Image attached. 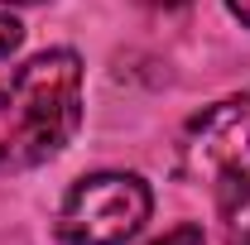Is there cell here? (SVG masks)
<instances>
[{"mask_svg": "<svg viewBox=\"0 0 250 245\" xmlns=\"http://www.w3.org/2000/svg\"><path fill=\"white\" fill-rule=\"evenodd\" d=\"M178 173L188 183L231 187L250 178V87L197 111L178 135Z\"/></svg>", "mask_w": 250, "mask_h": 245, "instance_id": "3", "label": "cell"}, {"mask_svg": "<svg viewBox=\"0 0 250 245\" xmlns=\"http://www.w3.org/2000/svg\"><path fill=\"white\" fill-rule=\"evenodd\" d=\"M82 125V58L48 48L0 82V168H34Z\"/></svg>", "mask_w": 250, "mask_h": 245, "instance_id": "1", "label": "cell"}, {"mask_svg": "<svg viewBox=\"0 0 250 245\" xmlns=\"http://www.w3.org/2000/svg\"><path fill=\"white\" fill-rule=\"evenodd\" d=\"M135 5H149V10H173V5H188V0H135Z\"/></svg>", "mask_w": 250, "mask_h": 245, "instance_id": "8", "label": "cell"}, {"mask_svg": "<svg viewBox=\"0 0 250 245\" xmlns=\"http://www.w3.org/2000/svg\"><path fill=\"white\" fill-rule=\"evenodd\" d=\"M154 212V192L140 173H92L58 207V236L67 245H125Z\"/></svg>", "mask_w": 250, "mask_h": 245, "instance_id": "2", "label": "cell"}, {"mask_svg": "<svg viewBox=\"0 0 250 245\" xmlns=\"http://www.w3.org/2000/svg\"><path fill=\"white\" fill-rule=\"evenodd\" d=\"M207 236H202V226L197 221H178V226H168L164 236H154L149 245H202Z\"/></svg>", "mask_w": 250, "mask_h": 245, "instance_id": "5", "label": "cell"}, {"mask_svg": "<svg viewBox=\"0 0 250 245\" xmlns=\"http://www.w3.org/2000/svg\"><path fill=\"white\" fill-rule=\"evenodd\" d=\"M226 10H231V15H236V20L250 29V0H226Z\"/></svg>", "mask_w": 250, "mask_h": 245, "instance_id": "7", "label": "cell"}, {"mask_svg": "<svg viewBox=\"0 0 250 245\" xmlns=\"http://www.w3.org/2000/svg\"><path fill=\"white\" fill-rule=\"evenodd\" d=\"M20 39H24L20 20H15V15H0V62H5L15 48H20Z\"/></svg>", "mask_w": 250, "mask_h": 245, "instance_id": "6", "label": "cell"}, {"mask_svg": "<svg viewBox=\"0 0 250 245\" xmlns=\"http://www.w3.org/2000/svg\"><path fill=\"white\" fill-rule=\"evenodd\" d=\"M221 236L226 245H250V178L231 183L226 202H221Z\"/></svg>", "mask_w": 250, "mask_h": 245, "instance_id": "4", "label": "cell"}, {"mask_svg": "<svg viewBox=\"0 0 250 245\" xmlns=\"http://www.w3.org/2000/svg\"><path fill=\"white\" fill-rule=\"evenodd\" d=\"M5 5H39V0H5Z\"/></svg>", "mask_w": 250, "mask_h": 245, "instance_id": "9", "label": "cell"}]
</instances>
